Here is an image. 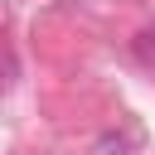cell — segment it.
Instances as JSON below:
<instances>
[{"label":"cell","instance_id":"cell-2","mask_svg":"<svg viewBox=\"0 0 155 155\" xmlns=\"http://www.w3.org/2000/svg\"><path fill=\"white\" fill-rule=\"evenodd\" d=\"M136 53H140L145 63H155V34H140V39H136Z\"/></svg>","mask_w":155,"mask_h":155},{"label":"cell","instance_id":"cell-1","mask_svg":"<svg viewBox=\"0 0 155 155\" xmlns=\"http://www.w3.org/2000/svg\"><path fill=\"white\" fill-rule=\"evenodd\" d=\"M136 145H140V131L126 126V131H107V136L92 145V155H126V150H136Z\"/></svg>","mask_w":155,"mask_h":155}]
</instances>
